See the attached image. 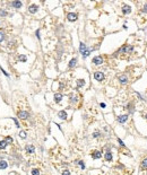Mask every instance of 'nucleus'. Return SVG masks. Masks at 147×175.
I'll return each mask as SVG.
<instances>
[{
    "label": "nucleus",
    "mask_w": 147,
    "mask_h": 175,
    "mask_svg": "<svg viewBox=\"0 0 147 175\" xmlns=\"http://www.w3.org/2000/svg\"><path fill=\"white\" fill-rule=\"evenodd\" d=\"M103 157H104L105 163H107V164H111L113 162V153H112V150H111L110 147H105L104 148Z\"/></svg>",
    "instance_id": "obj_1"
},
{
    "label": "nucleus",
    "mask_w": 147,
    "mask_h": 175,
    "mask_svg": "<svg viewBox=\"0 0 147 175\" xmlns=\"http://www.w3.org/2000/svg\"><path fill=\"white\" fill-rule=\"evenodd\" d=\"M89 155H91L92 159L98 160V159H101V158L103 157V151H101V150H98V149H94V150L91 151V154Z\"/></svg>",
    "instance_id": "obj_2"
},
{
    "label": "nucleus",
    "mask_w": 147,
    "mask_h": 175,
    "mask_svg": "<svg viewBox=\"0 0 147 175\" xmlns=\"http://www.w3.org/2000/svg\"><path fill=\"white\" fill-rule=\"evenodd\" d=\"M17 116L19 118V120L26 121V120H28V119H30V113H28L27 111L21 110V111H18V112H17Z\"/></svg>",
    "instance_id": "obj_3"
},
{
    "label": "nucleus",
    "mask_w": 147,
    "mask_h": 175,
    "mask_svg": "<svg viewBox=\"0 0 147 175\" xmlns=\"http://www.w3.org/2000/svg\"><path fill=\"white\" fill-rule=\"evenodd\" d=\"M24 150H25V153L27 155H34L35 154V147H34V145L32 144H27L25 145V147H24Z\"/></svg>",
    "instance_id": "obj_4"
},
{
    "label": "nucleus",
    "mask_w": 147,
    "mask_h": 175,
    "mask_svg": "<svg viewBox=\"0 0 147 175\" xmlns=\"http://www.w3.org/2000/svg\"><path fill=\"white\" fill-rule=\"evenodd\" d=\"M92 63H93L94 66H101V64H103V63H104V59H103V57H102V55H96V57L93 58Z\"/></svg>",
    "instance_id": "obj_5"
},
{
    "label": "nucleus",
    "mask_w": 147,
    "mask_h": 175,
    "mask_svg": "<svg viewBox=\"0 0 147 175\" xmlns=\"http://www.w3.org/2000/svg\"><path fill=\"white\" fill-rule=\"evenodd\" d=\"M94 79L96 80V82H103L104 80V78H105V76H104V73L102 71H95L94 72Z\"/></svg>",
    "instance_id": "obj_6"
},
{
    "label": "nucleus",
    "mask_w": 147,
    "mask_h": 175,
    "mask_svg": "<svg viewBox=\"0 0 147 175\" xmlns=\"http://www.w3.org/2000/svg\"><path fill=\"white\" fill-rule=\"evenodd\" d=\"M63 100V95L61 93H54L53 95V102L55 104H60Z\"/></svg>",
    "instance_id": "obj_7"
},
{
    "label": "nucleus",
    "mask_w": 147,
    "mask_h": 175,
    "mask_svg": "<svg viewBox=\"0 0 147 175\" xmlns=\"http://www.w3.org/2000/svg\"><path fill=\"white\" fill-rule=\"evenodd\" d=\"M9 6H10L11 8H14V9H21V7H23V2L18 1V0L11 1V2H9Z\"/></svg>",
    "instance_id": "obj_8"
},
{
    "label": "nucleus",
    "mask_w": 147,
    "mask_h": 175,
    "mask_svg": "<svg viewBox=\"0 0 147 175\" xmlns=\"http://www.w3.org/2000/svg\"><path fill=\"white\" fill-rule=\"evenodd\" d=\"M39 9H40V7H39L36 3H32V5H30V6H28V12H30V14H32V15L36 14V12L39 11Z\"/></svg>",
    "instance_id": "obj_9"
},
{
    "label": "nucleus",
    "mask_w": 147,
    "mask_h": 175,
    "mask_svg": "<svg viewBox=\"0 0 147 175\" xmlns=\"http://www.w3.org/2000/svg\"><path fill=\"white\" fill-rule=\"evenodd\" d=\"M127 121H128V114H122L116 118V122L120 124H125Z\"/></svg>",
    "instance_id": "obj_10"
},
{
    "label": "nucleus",
    "mask_w": 147,
    "mask_h": 175,
    "mask_svg": "<svg viewBox=\"0 0 147 175\" xmlns=\"http://www.w3.org/2000/svg\"><path fill=\"white\" fill-rule=\"evenodd\" d=\"M140 172H147V157L143 158L140 162V166H139Z\"/></svg>",
    "instance_id": "obj_11"
},
{
    "label": "nucleus",
    "mask_w": 147,
    "mask_h": 175,
    "mask_svg": "<svg viewBox=\"0 0 147 175\" xmlns=\"http://www.w3.org/2000/svg\"><path fill=\"white\" fill-rule=\"evenodd\" d=\"M75 165L78 166L82 171H85V168H86V164H85V162L83 159H76L75 160Z\"/></svg>",
    "instance_id": "obj_12"
},
{
    "label": "nucleus",
    "mask_w": 147,
    "mask_h": 175,
    "mask_svg": "<svg viewBox=\"0 0 147 175\" xmlns=\"http://www.w3.org/2000/svg\"><path fill=\"white\" fill-rule=\"evenodd\" d=\"M67 19L69 21H76L78 19V15L76 12H69L67 14Z\"/></svg>",
    "instance_id": "obj_13"
},
{
    "label": "nucleus",
    "mask_w": 147,
    "mask_h": 175,
    "mask_svg": "<svg viewBox=\"0 0 147 175\" xmlns=\"http://www.w3.org/2000/svg\"><path fill=\"white\" fill-rule=\"evenodd\" d=\"M8 162H7V159H0V171H5V169H7L8 168Z\"/></svg>",
    "instance_id": "obj_14"
},
{
    "label": "nucleus",
    "mask_w": 147,
    "mask_h": 175,
    "mask_svg": "<svg viewBox=\"0 0 147 175\" xmlns=\"http://www.w3.org/2000/svg\"><path fill=\"white\" fill-rule=\"evenodd\" d=\"M58 118L61 119V120H67V119H68V113H67V111H66V110L59 111V112H58Z\"/></svg>",
    "instance_id": "obj_15"
},
{
    "label": "nucleus",
    "mask_w": 147,
    "mask_h": 175,
    "mask_svg": "<svg viewBox=\"0 0 147 175\" xmlns=\"http://www.w3.org/2000/svg\"><path fill=\"white\" fill-rule=\"evenodd\" d=\"M118 79H119L120 84H122V85H126L127 82H128V77H127L125 73L119 75V76H118Z\"/></svg>",
    "instance_id": "obj_16"
},
{
    "label": "nucleus",
    "mask_w": 147,
    "mask_h": 175,
    "mask_svg": "<svg viewBox=\"0 0 147 175\" xmlns=\"http://www.w3.org/2000/svg\"><path fill=\"white\" fill-rule=\"evenodd\" d=\"M8 147H9V146L5 141V139H1V140H0V151H6Z\"/></svg>",
    "instance_id": "obj_17"
},
{
    "label": "nucleus",
    "mask_w": 147,
    "mask_h": 175,
    "mask_svg": "<svg viewBox=\"0 0 147 175\" xmlns=\"http://www.w3.org/2000/svg\"><path fill=\"white\" fill-rule=\"evenodd\" d=\"M16 45H17V42L15 41V40H10V41L7 42V45H6V46L11 51V50H14V49L16 48Z\"/></svg>",
    "instance_id": "obj_18"
},
{
    "label": "nucleus",
    "mask_w": 147,
    "mask_h": 175,
    "mask_svg": "<svg viewBox=\"0 0 147 175\" xmlns=\"http://www.w3.org/2000/svg\"><path fill=\"white\" fill-rule=\"evenodd\" d=\"M83 86H85V79L84 78H80V79H77L76 80V88H82Z\"/></svg>",
    "instance_id": "obj_19"
},
{
    "label": "nucleus",
    "mask_w": 147,
    "mask_h": 175,
    "mask_svg": "<svg viewBox=\"0 0 147 175\" xmlns=\"http://www.w3.org/2000/svg\"><path fill=\"white\" fill-rule=\"evenodd\" d=\"M77 58H73L70 61H69V63H68V68L69 69H73V68H75L76 66H77Z\"/></svg>",
    "instance_id": "obj_20"
},
{
    "label": "nucleus",
    "mask_w": 147,
    "mask_h": 175,
    "mask_svg": "<svg viewBox=\"0 0 147 175\" xmlns=\"http://www.w3.org/2000/svg\"><path fill=\"white\" fill-rule=\"evenodd\" d=\"M3 139H5V141L8 144V146H12L14 142H15V140H14V138H12L11 136H6Z\"/></svg>",
    "instance_id": "obj_21"
},
{
    "label": "nucleus",
    "mask_w": 147,
    "mask_h": 175,
    "mask_svg": "<svg viewBox=\"0 0 147 175\" xmlns=\"http://www.w3.org/2000/svg\"><path fill=\"white\" fill-rule=\"evenodd\" d=\"M69 100H70V103L71 104H75L78 102V96L76 95V94H70L69 95Z\"/></svg>",
    "instance_id": "obj_22"
},
{
    "label": "nucleus",
    "mask_w": 147,
    "mask_h": 175,
    "mask_svg": "<svg viewBox=\"0 0 147 175\" xmlns=\"http://www.w3.org/2000/svg\"><path fill=\"white\" fill-rule=\"evenodd\" d=\"M122 12H123L125 15L130 14V12H131V7L128 6V5H123V6H122Z\"/></svg>",
    "instance_id": "obj_23"
},
{
    "label": "nucleus",
    "mask_w": 147,
    "mask_h": 175,
    "mask_svg": "<svg viewBox=\"0 0 147 175\" xmlns=\"http://www.w3.org/2000/svg\"><path fill=\"white\" fill-rule=\"evenodd\" d=\"M7 16H9V12L7 11V9L0 8V17H1V18H6Z\"/></svg>",
    "instance_id": "obj_24"
},
{
    "label": "nucleus",
    "mask_w": 147,
    "mask_h": 175,
    "mask_svg": "<svg viewBox=\"0 0 147 175\" xmlns=\"http://www.w3.org/2000/svg\"><path fill=\"white\" fill-rule=\"evenodd\" d=\"M17 59H18V61H19V62L25 63V62L27 61V55H26V54H18Z\"/></svg>",
    "instance_id": "obj_25"
},
{
    "label": "nucleus",
    "mask_w": 147,
    "mask_h": 175,
    "mask_svg": "<svg viewBox=\"0 0 147 175\" xmlns=\"http://www.w3.org/2000/svg\"><path fill=\"white\" fill-rule=\"evenodd\" d=\"M18 137H19V139H21V140H25V139L27 138V133H26V131L21 130V131L18 132Z\"/></svg>",
    "instance_id": "obj_26"
},
{
    "label": "nucleus",
    "mask_w": 147,
    "mask_h": 175,
    "mask_svg": "<svg viewBox=\"0 0 147 175\" xmlns=\"http://www.w3.org/2000/svg\"><path fill=\"white\" fill-rule=\"evenodd\" d=\"M87 50V46H86V44L85 43H83V42H80V44H79V52L83 54L85 51Z\"/></svg>",
    "instance_id": "obj_27"
},
{
    "label": "nucleus",
    "mask_w": 147,
    "mask_h": 175,
    "mask_svg": "<svg viewBox=\"0 0 147 175\" xmlns=\"http://www.w3.org/2000/svg\"><path fill=\"white\" fill-rule=\"evenodd\" d=\"M92 137L94 138V139H98V138H101L102 137V133H101V131L100 130H95L93 134H92Z\"/></svg>",
    "instance_id": "obj_28"
},
{
    "label": "nucleus",
    "mask_w": 147,
    "mask_h": 175,
    "mask_svg": "<svg viewBox=\"0 0 147 175\" xmlns=\"http://www.w3.org/2000/svg\"><path fill=\"white\" fill-rule=\"evenodd\" d=\"M6 40V32L3 30H0V44Z\"/></svg>",
    "instance_id": "obj_29"
},
{
    "label": "nucleus",
    "mask_w": 147,
    "mask_h": 175,
    "mask_svg": "<svg viewBox=\"0 0 147 175\" xmlns=\"http://www.w3.org/2000/svg\"><path fill=\"white\" fill-rule=\"evenodd\" d=\"M31 175H41V169L40 168H32Z\"/></svg>",
    "instance_id": "obj_30"
},
{
    "label": "nucleus",
    "mask_w": 147,
    "mask_h": 175,
    "mask_svg": "<svg viewBox=\"0 0 147 175\" xmlns=\"http://www.w3.org/2000/svg\"><path fill=\"white\" fill-rule=\"evenodd\" d=\"M61 175H73V173H71L70 169L66 168V169H62V171H61Z\"/></svg>",
    "instance_id": "obj_31"
},
{
    "label": "nucleus",
    "mask_w": 147,
    "mask_h": 175,
    "mask_svg": "<svg viewBox=\"0 0 147 175\" xmlns=\"http://www.w3.org/2000/svg\"><path fill=\"white\" fill-rule=\"evenodd\" d=\"M116 140H118V142H119V145H120V147H122V148H126V145H125V142H123V141H122V140H121L120 138H118Z\"/></svg>",
    "instance_id": "obj_32"
},
{
    "label": "nucleus",
    "mask_w": 147,
    "mask_h": 175,
    "mask_svg": "<svg viewBox=\"0 0 147 175\" xmlns=\"http://www.w3.org/2000/svg\"><path fill=\"white\" fill-rule=\"evenodd\" d=\"M11 120H12V122L15 123V125H16V128H21V125H19V123H18V121L15 119V118H11Z\"/></svg>",
    "instance_id": "obj_33"
},
{
    "label": "nucleus",
    "mask_w": 147,
    "mask_h": 175,
    "mask_svg": "<svg viewBox=\"0 0 147 175\" xmlns=\"http://www.w3.org/2000/svg\"><path fill=\"white\" fill-rule=\"evenodd\" d=\"M0 70H1V72H2V73H3L5 76H6V77H9V73H8V72L5 71V70H3V68H2L1 66H0Z\"/></svg>",
    "instance_id": "obj_34"
},
{
    "label": "nucleus",
    "mask_w": 147,
    "mask_h": 175,
    "mask_svg": "<svg viewBox=\"0 0 147 175\" xmlns=\"http://www.w3.org/2000/svg\"><path fill=\"white\" fill-rule=\"evenodd\" d=\"M141 11H143V12H147V2L144 5V7L141 8Z\"/></svg>",
    "instance_id": "obj_35"
},
{
    "label": "nucleus",
    "mask_w": 147,
    "mask_h": 175,
    "mask_svg": "<svg viewBox=\"0 0 147 175\" xmlns=\"http://www.w3.org/2000/svg\"><path fill=\"white\" fill-rule=\"evenodd\" d=\"M35 34H36V37H37V39H39V40H40V39H41V36H40V30H37V31H36V33H35Z\"/></svg>",
    "instance_id": "obj_36"
},
{
    "label": "nucleus",
    "mask_w": 147,
    "mask_h": 175,
    "mask_svg": "<svg viewBox=\"0 0 147 175\" xmlns=\"http://www.w3.org/2000/svg\"><path fill=\"white\" fill-rule=\"evenodd\" d=\"M100 106H101L102 109H104V107H105V106H106V105H105L104 103H101V104H100Z\"/></svg>",
    "instance_id": "obj_37"
},
{
    "label": "nucleus",
    "mask_w": 147,
    "mask_h": 175,
    "mask_svg": "<svg viewBox=\"0 0 147 175\" xmlns=\"http://www.w3.org/2000/svg\"><path fill=\"white\" fill-rule=\"evenodd\" d=\"M146 120H147V114H146Z\"/></svg>",
    "instance_id": "obj_38"
}]
</instances>
